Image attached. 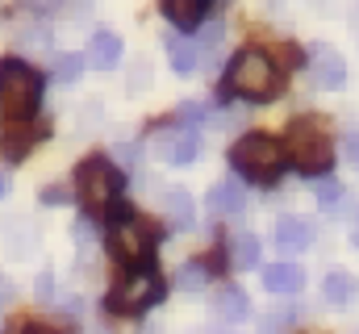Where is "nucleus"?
<instances>
[{
  "label": "nucleus",
  "instance_id": "obj_7",
  "mask_svg": "<svg viewBox=\"0 0 359 334\" xmlns=\"http://www.w3.org/2000/svg\"><path fill=\"white\" fill-rule=\"evenodd\" d=\"M163 280L151 272V267H134L113 293H109V309L113 314H142L147 305H155V301H163Z\"/></svg>",
  "mask_w": 359,
  "mask_h": 334
},
{
  "label": "nucleus",
  "instance_id": "obj_22",
  "mask_svg": "<svg viewBox=\"0 0 359 334\" xmlns=\"http://www.w3.org/2000/svg\"><path fill=\"white\" fill-rule=\"evenodd\" d=\"M80 67H84L80 55H59V59H55V80H63V84L80 80Z\"/></svg>",
  "mask_w": 359,
  "mask_h": 334
},
{
  "label": "nucleus",
  "instance_id": "obj_21",
  "mask_svg": "<svg viewBox=\"0 0 359 334\" xmlns=\"http://www.w3.org/2000/svg\"><path fill=\"white\" fill-rule=\"evenodd\" d=\"M205 280H209V267H205L201 259H192V263H184V267H180V288H184V293L205 288Z\"/></svg>",
  "mask_w": 359,
  "mask_h": 334
},
{
  "label": "nucleus",
  "instance_id": "obj_3",
  "mask_svg": "<svg viewBox=\"0 0 359 334\" xmlns=\"http://www.w3.org/2000/svg\"><path fill=\"white\" fill-rule=\"evenodd\" d=\"M42 100V76L21 59H0V113L8 121H29Z\"/></svg>",
  "mask_w": 359,
  "mask_h": 334
},
{
  "label": "nucleus",
  "instance_id": "obj_20",
  "mask_svg": "<svg viewBox=\"0 0 359 334\" xmlns=\"http://www.w3.org/2000/svg\"><path fill=\"white\" fill-rule=\"evenodd\" d=\"M163 209L172 213V222H180V226L192 222V196H188V192H176V188L163 192Z\"/></svg>",
  "mask_w": 359,
  "mask_h": 334
},
{
  "label": "nucleus",
  "instance_id": "obj_4",
  "mask_svg": "<svg viewBox=\"0 0 359 334\" xmlns=\"http://www.w3.org/2000/svg\"><path fill=\"white\" fill-rule=\"evenodd\" d=\"M230 167L238 175H247L251 184H271L284 167V151L271 134H243L230 147Z\"/></svg>",
  "mask_w": 359,
  "mask_h": 334
},
{
  "label": "nucleus",
  "instance_id": "obj_12",
  "mask_svg": "<svg viewBox=\"0 0 359 334\" xmlns=\"http://www.w3.org/2000/svg\"><path fill=\"white\" fill-rule=\"evenodd\" d=\"M213 0H159V8H163V17L176 25V29H196L201 21H205V8H209Z\"/></svg>",
  "mask_w": 359,
  "mask_h": 334
},
{
  "label": "nucleus",
  "instance_id": "obj_9",
  "mask_svg": "<svg viewBox=\"0 0 359 334\" xmlns=\"http://www.w3.org/2000/svg\"><path fill=\"white\" fill-rule=\"evenodd\" d=\"M196 151H201L196 134H192V130H180V126L176 130H163V134L155 138V155L168 159V163H192Z\"/></svg>",
  "mask_w": 359,
  "mask_h": 334
},
{
  "label": "nucleus",
  "instance_id": "obj_15",
  "mask_svg": "<svg viewBox=\"0 0 359 334\" xmlns=\"http://www.w3.org/2000/svg\"><path fill=\"white\" fill-rule=\"evenodd\" d=\"M117 59H121V38L117 34H96L88 46V67L109 72V67H117Z\"/></svg>",
  "mask_w": 359,
  "mask_h": 334
},
{
  "label": "nucleus",
  "instance_id": "obj_18",
  "mask_svg": "<svg viewBox=\"0 0 359 334\" xmlns=\"http://www.w3.org/2000/svg\"><path fill=\"white\" fill-rule=\"evenodd\" d=\"M355 297H359L355 276H347V272H330V276H326V301H330V305H347V301H355Z\"/></svg>",
  "mask_w": 359,
  "mask_h": 334
},
{
  "label": "nucleus",
  "instance_id": "obj_6",
  "mask_svg": "<svg viewBox=\"0 0 359 334\" xmlns=\"http://www.w3.org/2000/svg\"><path fill=\"white\" fill-rule=\"evenodd\" d=\"M109 247H113V255H117L130 272H134V267H151V255H155V230H151L138 213L121 209L117 222H113V230H109Z\"/></svg>",
  "mask_w": 359,
  "mask_h": 334
},
{
  "label": "nucleus",
  "instance_id": "obj_23",
  "mask_svg": "<svg viewBox=\"0 0 359 334\" xmlns=\"http://www.w3.org/2000/svg\"><path fill=\"white\" fill-rule=\"evenodd\" d=\"M318 201H322V205H334V201H339V184H334V180H322V184H318Z\"/></svg>",
  "mask_w": 359,
  "mask_h": 334
},
{
  "label": "nucleus",
  "instance_id": "obj_2",
  "mask_svg": "<svg viewBox=\"0 0 359 334\" xmlns=\"http://www.w3.org/2000/svg\"><path fill=\"white\" fill-rule=\"evenodd\" d=\"M284 159L297 167L301 175H326L334 167V147L326 138V130L313 121V117H297L284 134Z\"/></svg>",
  "mask_w": 359,
  "mask_h": 334
},
{
  "label": "nucleus",
  "instance_id": "obj_25",
  "mask_svg": "<svg viewBox=\"0 0 359 334\" xmlns=\"http://www.w3.org/2000/svg\"><path fill=\"white\" fill-rule=\"evenodd\" d=\"M347 159L359 163V134H347Z\"/></svg>",
  "mask_w": 359,
  "mask_h": 334
},
{
  "label": "nucleus",
  "instance_id": "obj_26",
  "mask_svg": "<svg viewBox=\"0 0 359 334\" xmlns=\"http://www.w3.org/2000/svg\"><path fill=\"white\" fill-rule=\"evenodd\" d=\"M25 334H59V330H46V326H25Z\"/></svg>",
  "mask_w": 359,
  "mask_h": 334
},
{
  "label": "nucleus",
  "instance_id": "obj_5",
  "mask_svg": "<svg viewBox=\"0 0 359 334\" xmlns=\"http://www.w3.org/2000/svg\"><path fill=\"white\" fill-rule=\"evenodd\" d=\"M121 184H126L121 171L109 159H100V155H92V159H84V163L76 167V196H80V205L88 213H104L117 201Z\"/></svg>",
  "mask_w": 359,
  "mask_h": 334
},
{
  "label": "nucleus",
  "instance_id": "obj_24",
  "mask_svg": "<svg viewBox=\"0 0 359 334\" xmlns=\"http://www.w3.org/2000/svg\"><path fill=\"white\" fill-rule=\"evenodd\" d=\"M42 201H46V205H63V201H67V192H63V188H46V192H42Z\"/></svg>",
  "mask_w": 359,
  "mask_h": 334
},
{
  "label": "nucleus",
  "instance_id": "obj_11",
  "mask_svg": "<svg viewBox=\"0 0 359 334\" xmlns=\"http://www.w3.org/2000/svg\"><path fill=\"white\" fill-rule=\"evenodd\" d=\"M309 243H313V226L305 218H280L276 222V247L284 250V255H297Z\"/></svg>",
  "mask_w": 359,
  "mask_h": 334
},
{
  "label": "nucleus",
  "instance_id": "obj_14",
  "mask_svg": "<svg viewBox=\"0 0 359 334\" xmlns=\"http://www.w3.org/2000/svg\"><path fill=\"white\" fill-rule=\"evenodd\" d=\"M301 284H305V272L297 263H271V267H264V288L268 293H301Z\"/></svg>",
  "mask_w": 359,
  "mask_h": 334
},
{
  "label": "nucleus",
  "instance_id": "obj_1",
  "mask_svg": "<svg viewBox=\"0 0 359 334\" xmlns=\"http://www.w3.org/2000/svg\"><path fill=\"white\" fill-rule=\"evenodd\" d=\"M280 88H284V76H280V67L271 63L264 51H238L234 55V63H230V72H226V92H234V96H243V100H276L280 96Z\"/></svg>",
  "mask_w": 359,
  "mask_h": 334
},
{
  "label": "nucleus",
  "instance_id": "obj_19",
  "mask_svg": "<svg viewBox=\"0 0 359 334\" xmlns=\"http://www.w3.org/2000/svg\"><path fill=\"white\" fill-rule=\"evenodd\" d=\"M230 255H234V267H259V239L255 234H238L230 243Z\"/></svg>",
  "mask_w": 359,
  "mask_h": 334
},
{
  "label": "nucleus",
  "instance_id": "obj_8",
  "mask_svg": "<svg viewBox=\"0 0 359 334\" xmlns=\"http://www.w3.org/2000/svg\"><path fill=\"white\" fill-rule=\"evenodd\" d=\"M309 72H313V84H318V88H343V84H347V63H343V55L330 51V46H313Z\"/></svg>",
  "mask_w": 359,
  "mask_h": 334
},
{
  "label": "nucleus",
  "instance_id": "obj_13",
  "mask_svg": "<svg viewBox=\"0 0 359 334\" xmlns=\"http://www.w3.org/2000/svg\"><path fill=\"white\" fill-rule=\"evenodd\" d=\"M243 205H247V188L238 180H222V184L209 188V209L213 213H238Z\"/></svg>",
  "mask_w": 359,
  "mask_h": 334
},
{
  "label": "nucleus",
  "instance_id": "obj_17",
  "mask_svg": "<svg viewBox=\"0 0 359 334\" xmlns=\"http://www.w3.org/2000/svg\"><path fill=\"white\" fill-rule=\"evenodd\" d=\"M163 46H168V59H172V72H176V76H192V72H196V46H192L188 38L168 34Z\"/></svg>",
  "mask_w": 359,
  "mask_h": 334
},
{
  "label": "nucleus",
  "instance_id": "obj_16",
  "mask_svg": "<svg viewBox=\"0 0 359 334\" xmlns=\"http://www.w3.org/2000/svg\"><path fill=\"white\" fill-rule=\"evenodd\" d=\"M213 309H217V318H222V322H247L251 301H247V293H243V288H222V293L213 297Z\"/></svg>",
  "mask_w": 359,
  "mask_h": 334
},
{
  "label": "nucleus",
  "instance_id": "obj_10",
  "mask_svg": "<svg viewBox=\"0 0 359 334\" xmlns=\"http://www.w3.org/2000/svg\"><path fill=\"white\" fill-rule=\"evenodd\" d=\"M46 134V126H25V121H13V130H4V138H0V155L4 159H25L29 151H34V142Z\"/></svg>",
  "mask_w": 359,
  "mask_h": 334
},
{
  "label": "nucleus",
  "instance_id": "obj_27",
  "mask_svg": "<svg viewBox=\"0 0 359 334\" xmlns=\"http://www.w3.org/2000/svg\"><path fill=\"white\" fill-rule=\"evenodd\" d=\"M4 192H8V180H4V175H0V196H4Z\"/></svg>",
  "mask_w": 359,
  "mask_h": 334
}]
</instances>
